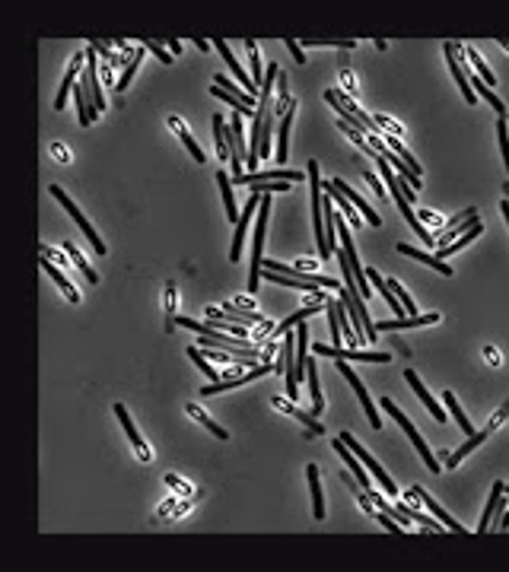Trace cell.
<instances>
[{"label":"cell","mask_w":509,"mask_h":572,"mask_svg":"<svg viewBox=\"0 0 509 572\" xmlns=\"http://www.w3.org/2000/svg\"><path fill=\"white\" fill-rule=\"evenodd\" d=\"M179 328L185 331H194L201 337V347H214V350H226L233 353L236 359H262V347L258 344H248L242 337H223L220 331L207 328L204 321H191V318H179Z\"/></svg>","instance_id":"obj_1"},{"label":"cell","mask_w":509,"mask_h":572,"mask_svg":"<svg viewBox=\"0 0 509 572\" xmlns=\"http://www.w3.org/2000/svg\"><path fill=\"white\" fill-rule=\"evenodd\" d=\"M309 172V191H312V232H315V242H318V255L322 258H331V249H328V235H325V181L318 179V162H309L306 166Z\"/></svg>","instance_id":"obj_2"},{"label":"cell","mask_w":509,"mask_h":572,"mask_svg":"<svg viewBox=\"0 0 509 572\" xmlns=\"http://www.w3.org/2000/svg\"><path fill=\"white\" fill-rule=\"evenodd\" d=\"M271 194H262V207H258V226H254V249H252V270H248V293L258 290L262 283V267H264V229H268V216H271Z\"/></svg>","instance_id":"obj_3"},{"label":"cell","mask_w":509,"mask_h":572,"mask_svg":"<svg viewBox=\"0 0 509 572\" xmlns=\"http://www.w3.org/2000/svg\"><path fill=\"white\" fill-rule=\"evenodd\" d=\"M382 407H386L388 414L395 417V423H398V426H401V429H405V433H407V439L414 442V448H417V455L423 458V464H427V468L433 470V474H440V468H442V464H436V458H433V452H430L427 439H423V435H420L417 429H414V423L407 420V414H405V410H398V407H395V404H392V400H388V398H382Z\"/></svg>","instance_id":"obj_4"},{"label":"cell","mask_w":509,"mask_h":572,"mask_svg":"<svg viewBox=\"0 0 509 572\" xmlns=\"http://www.w3.org/2000/svg\"><path fill=\"white\" fill-rule=\"evenodd\" d=\"M51 197H55L57 204H61V207H64V210H67V214H70V220H74L76 226L83 229V235H86V239H90V245H93V249H96L99 255H105V242H102V239H99V235H96V229L90 226V220H86V216H83L80 210H76V204H74V200L67 197V191H64L61 185H51Z\"/></svg>","instance_id":"obj_5"},{"label":"cell","mask_w":509,"mask_h":572,"mask_svg":"<svg viewBox=\"0 0 509 572\" xmlns=\"http://www.w3.org/2000/svg\"><path fill=\"white\" fill-rule=\"evenodd\" d=\"M248 159V150H245V127H242V111H233L229 118V162H233V179H239L242 166H245Z\"/></svg>","instance_id":"obj_6"},{"label":"cell","mask_w":509,"mask_h":572,"mask_svg":"<svg viewBox=\"0 0 509 572\" xmlns=\"http://www.w3.org/2000/svg\"><path fill=\"white\" fill-rule=\"evenodd\" d=\"M341 439H344V442H347V448H351L353 455H357V458H360V461H363V464H366V470H369V474H372V477H376V480H379V483H382V489H386L388 496H398V487H395V480H392V477H388V474H386V468H382V464H376V458H372V455H369V452H366V448H363V445H360V442H357V439H353V435H351V433H341Z\"/></svg>","instance_id":"obj_7"},{"label":"cell","mask_w":509,"mask_h":572,"mask_svg":"<svg viewBox=\"0 0 509 572\" xmlns=\"http://www.w3.org/2000/svg\"><path fill=\"white\" fill-rule=\"evenodd\" d=\"M318 356H331V359H344V363H388L386 353L376 350H353V347H334V344H315Z\"/></svg>","instance_id":"obj_8"},{"label":"cell","mask_w":509,"mask_h":572,"mask_svg":"<svg viewBox=\"0 0 509 572\" xmlns=\"http://www.w3.org/2000/svg\"><path fill=\"white\" fill-rule=\"evenodd\" d=\"M83 90H86V99H90L93 111L96 118L102 115L105 109V96H102V86H99V67H96V51L86 45V70H83Z\"/></svg>","instance_id":"obj_9"},{"label":"cell","mask_w":509,"mask_h":572,"mask_svg":"<svg viewBox=\"0 0 509 572\" xmlns=\"http://www.w3.org/2000/svg\"><path fill=\"white\" fill-rule=\"evenodd\" d=\"M337 372L344 375V379L351 382V388L357 391V398H360V404H363V414H366V420H369V426H372V429H382V417H379L376 404L369 400V394H366V385L357 379V372H353V369L344 363V359H337Z\"/></svg>","instance_id":"obj_10"},{"label":"cell","mask_w":509,"mask_h":572,"mask_svg":"<svg viewBox=\"0 0 509 572\" xmlns=\"http://www.w3.org/2000/svg\"><path fill=\"white\" fill-rule=\"evenodd\" d=\"M274 372V363H258L254 369H248V372H239L233 375V379H220V382H210L207 388H201L204 394H217V391H229V388H239V385H248V382L254 379H262V375Z\"/></svg>","instance_id":"obj_11"},{"label":"cell","mask_w":509,"mask_h":572,"mask_svg":"<svg viewBox=\"0 0 509 572\" xmlns=\"http://www.w3.org/2000/svg\"><path fill=\"white\" fill-rule=\"evenodd\" d=\"M258 207H262V194L252 191V197H248V204H245V210H242L239 223H236V235H233V249H229V261H239L242 242H245V235H248V223H252V216H254V210H258Z\"/></svg>","instance_id":"obj_12"},{"label":"cell","mask_w":509,"mask_h":572,"mask_svg":"<svg viewBox=\"0 0 509 572\" xmlns=\"http://www.w3.org/2000/svg\"><path fill=\"white\" fill-rule=\"evenodd\" d=\"M207 318H226V321L245 324V328H252V324L264 328V324H268V318H264V315H258V312H248V309H242V305H236V302H226L223 309H207Z\"/></svg>","instance_id":"obj_13"},{"label":"cell","mask_w":509,"mask_h":572,"mask_svg":"<svg viewBox=\"0 0 509 572\" xmlns=\"http://www.w3.org/2000/svg\"><path fill=\"white\" fill-rule=\"evenodd\" d=\"M306 172H299V169H271V172H252V175H239V179H233V185H258V181H290V185H296V181H303Z\"/></svg>","instance_id":"obj_14"},{"label":"cell","mask_w":509,"mask_h":572,"mask_svg":"<svg viewBox=\"0 0 509 572\" xmlns=\"http://www.w3.org/2000/svg\"><path fill=\"white\" fill-rule=\"evenodd\" d=\"M274 407L280 410V414H290L296 423H303L306 433H312V435H325V426L315 420V414H306V410H299V407H296L290 398H274Z\"/></svg>","instance_id":"obj_15"},{"label":"cell","mask_w":509,"mask_h":572,"mask_svg":"<svg viewBox=\"0 0 509 572\" xmlns=\"http://www.w3.org/2000/svg\"><path fill=\"white\" fill-rule=\"evenodd\" d=\"M459 45L455 42H446V64H449V70H452V76H455V83H459V90H461V96H465V102H477V96H475V90L468 86V76H465V70H461V61L459 57Z\"/></svg>","instance_id":"obj_16"},{"label":"cell","mask_w":509,"mask_h":572,"mask_svg":"<svg viewBox=\"0 0 509 572\" xmlns=\"http://www.w3.org/2000/svg\"><path fill=\"white\" fill-rule=\"evenodd\" d=\"M440 312H427V315H407V318H392V321H379L376 331H405V328H423V324H436Z\"/></svg>","instance_id":"obj_17"},{"label":"cell","mask_w":509,"mask_h":572,"mask_svg":"<svg viewBox=\"0 0 509 572\" xmlns=\"http://www.w3.org/2000/svg\"><path fill=\"white\" fill-rule=\"evenodd\" d=\"M405 382L414 388V394H417V398L423 400V407H427L430 414H433V420H436V423H442V420H446V414H442V407L436 404V398H433V394H430V388L417 379V372H414V369H407V372H405Z\"/></svg>","instance_id":"obj_18"},{"label":"cell","mask_w":509,"mask_h":572,"mask_svg":"<svg viewBox=\"0 0 509 572\" xmlns=\"http://www.w3.org/2000/svg\"><path fill=\"white\" fill-rule=\"evenodd\" d=\"M331 445H334V452H337V455L344 458V464H347V468H351V470H353V474H357V483H360V489H369V487H372V480H369V470H366V468H363V464H357V461H360V458H357V455H353L351 448H347V442H344V439H341V435H337V439H334V442H331Z\"/></svg>","instance_id":"obj_19"},{"label":"cell","mask_w":509,"mask_h":572,"mask_svg":"<svg viewBox=\"0 0 509 572\" xmlns=\"http://www.w3.org/2000/svg\"><path fill=\"white\" fill-rule=\"evenodd\" d=\"M331 185H334V188H337V191L344 194V197H347V200H351L353 207H357V210H360V214H363V220H366V223H369V226H382V216H379V214H376V210H372V207H369V204H366V200H363V197H360V194H357V191H353V188H351V185H347V181L334 179V181H331Z\"/></svg>","instance_id":"obj_20"},{"label":"cell","mask_w":509,"mask_h":572,"mask_svg":"<svg viewBox=\"0 0 509 572\" xmlns=\"http://www.w3.org/2000/svg\"><path fill=\"white\" fill-rule=\"evenodd\" d=\"M214 48L220 51V57L229 64V70H233V76H236V83H242V90L248 92V96H258V90H254V83H252V76H245V70L239 67V61L233 57V51H229V45L223 42V39H214Z\"/></svg>","instance_id":"obj_21"},{"label":"cell","mask_w":509,"mask_h":572,"mask_svg":"<svg viewBox=\"0 0 509 572\" xmlns=\"http://www.w3.org/2000/svg\"><path fill=\"white\" fill-rule=\"evenodd\" d=\"M115 417L121 420V426H124V433H128V439H131V445H134V452H137L144 461H150V448H147V442L140 439V433H137V426H134V420L128 417V407L124 404H115Z\"/></svg>","instance_id":"obj_22"},{"label":"cell","mask_w":509,"mask_h":572,"mask_svg":"<svg viewBox=\"0 0 509 572\" xmlns=\"http://www.w3.org/2000/svg\"><path fill=\"white\" fill-rule=\"evenodd\" d=\"M414 496H417V499H420V503L427 505V509H430V512H433V515H436V518H440V522H442V524H446V528H449V531H455V534H468V531L461 528V524H459V522H455V518H452V515H449V512H446V509H442V505H440V503H436V499H433V496H430V493H427V489H423V487H414Z\"/></svg>","instance_id":"obj_23"},{"label":"cell","mask_w":509,"mask_h":572,"mask_svg":"<svg viewBox=\"0 0 509 572\" xmlns=\"http://www.w3.org/2000/svg\"><path fill=\"white\" fill-rule=\"evenodd\" d=\"M86 64V51H76L74 55V61H70V67H67V74H64V83H61V90H57V99H55V109H64L67 105V96L74 92V80H76V70Z\"/></svg>","instance_id":"obj_24"},{"label":"cell","mask_w":509,"mask_h":572,"mask_svg":"<svg viewBox=\"0 0 509 572\" xmlns=\"http://www.w3.org/2000/svg\"><path fill=\"white\" fill-rule=\"evenodd\" d=\"M487 435H490L487 429H481V433H471L468 439H465V442H461L459 448H455V452H449L446 464H449V468H459V464L465 461V458H468V455H471V452H475L477 445H484V439H487Z\"/></svg>","instance_id":"obj_25"},{"label":"cell","mask_w":509,"mask_h":572,"mask_svg":"<svg viewBox=\"0 0 509 572\" xmlns=\"http://www.w3.org/2000/svg\"><path fill=\"white\" fill-rule=\"evenodd\" d=\"M322 309H325V302L303 305V309H299V312H293V315H290V318H283V321L277 324V328H274V337H283V334H290V331H293V328H296V324H303L306 318H312V315H315V312H322Z\"/></svg>","instance_id":"obj_26"},{"label":"cell","mask_w":509,"mask_h":572,"mask_svg":"<svg viewBox=\"0 0 509 572\" xmlns=\"http://www.w3.org/2000/svg\"><path fill=\"white\" fill-rule=\"evenodd\" d=\"M503 493H506V487H503V483L496 480L494 487H490V499H487V505H484V515H481V524H477V534L490 531V522H494V515H496V505H500Z\"/></svg>","instance_id":"obj_27"},{"label":"cell","mask_w":509,"mask_h":572,"mask_svg":"<svg viewBox=\"0 0 509 572\" xmlns=\"http://www.w3.org/2000/svg\"><path fill=\"white\" fill-rule=\"evenodd\" d=\"M217 185H220V191H223V204H226V216H229V223H239V207H236V194H233V179H229L226 172H217Z\"/></svg>","instance_id":"obj_28"},{"label":"cell","mask_w":509,"mask_h":572,"mask_svg":"<svg viewBox=\"0 0 509 572\" xmlns=\"http://www.w3.org/2000/svg\"><path fill=\"white\" fill-rule=\"evenodd\" d=\"M39 264H41V270H45V274H48L51 280H55L57 286H61V293L70 299V302H80V293H76L74 286H70V280H67V277H64L61 270H57L55 264H51V258H45V255H41V261H39Z\"/></svg>","instance_id":"obj_29"},{"label":"cell","mask_w":509,"mask_h":572,"mask_svg":"<svg viewBox=\"0 0 509 572\" xmlns=\"http://www.w3.org/2000/svg\"><path fill=\"white\" fill-rule=\"evenodd\" d=\"M306 477H309V489H312V515L325 518V493H322V480H318V468L309 464L306 468Z\"/></svg>","instance_id":"obj_30"},{"label":"cell","mask_w":509,"mask_h":572,"mask_svg":"<svg viewBox=\"0 0 509 572\" xmlns=\"http://www.w3.org/2000/svg\"><path fill=\"white\" fill-rule=\"evenodd\" d=\"M214 86H220L223 92H229V96H233L239 105H245V109H254V96H248V92L242 90V86L236 83V80H229V76L217 74V76H214Z\"/></svg>","instance_id":"obj_31"},{"label":"cell","mask_w":509,"mask_h":572,"mask_svg":"<svg viewBox=\"0 0 509 572\" xmlns=\"http://www.w3.org/2000/svg\"><path fill=\"white\" fill-rule=\"evenodd\" d=\"M293 118H296V102L283 111L280 118V134H277V162H287V140H290V127H293Z\"/></svg>","instance_id":"obj_32"},{"label":"cell","mask_w":509,"mask_h":572,"mask_svg":"<svg viewBox=\"0 0 509 572\" xmlns=\"http://www.w3.org/2000/svg\"><path fill=\"white\" fill-rule=\"evenodd\" d=\"M398 251L401 255H407V258H414V261H420V264H427V267H436L440 274H446V277H452V267H449L446 261H440V258H433V255H423L420 249H411L407 242H401L398 245Z\"/></svg>","instance_id":"obj_33"},{"label":"cell","mask_w":509,"mask_h":572,"mask_svg":"<svg viewBox=\"0 0 509 572\" xmlns=\"http://www.w3.org/2000/svg\"><path fill=\"white\" fill-rule=\"evenodd\" d=\"M325 194H328V197H331V200H334V207H337V210H344V216H347V223H351V226H360V216H357V207H353L351 200H347V197H344V194L337 191V188H334V185H331V181H325Z\"/></svg>","instance_id":"obj_34"},{"label":"cell","mask_w":509,"mask_h":572,"mask_svg":"<svg viewBox=\"0 0 509 572\" xmlns=\"http://www.w3.org/2000/svg\"><path fill=\"white\" fill-rule=\"evenodd\" d=\"M306 379H309V394H312V414H322L325 398H322V385H318V372L312 359H306Z\"/></svg>","instance_id":"obj_35"},{"label":"cell","mask_w":509,"mask_h":572,"mask_svg":"<svg viewBox=\"0 0 509 572\" xmlns=\"http://www.w3.org/2000/svg\"><path fill=\"white\" fill-rule=\"evenodd\" d=\"M169 125H172V127H175V131H179L182 144H185V146H188V153H191V159H194V162H201V166H204V162H207L204 150H201V146H198V140H194V137H191V134H188V131H185V125H182L179 118H169Z\"/></svg>","instance_id":"obj_36"},{"label":"cell","mask_w":509,"mask_h":572,"mask_svg":"<svg viewBox=\"0 0 509 572\" xmlns=\"http://www.w3.org/2000/svg\"><path fill=\"white\" fill-rule=\"evenodd\" d=\"M481 229H484V226H481V223H477V226H471L468 232L461 235V239H455V242H449V245H442V249H440V261H442V258H452V255H459V251L465 249V245H471V242H475L477 235H481Z\"/></svg>","instance_id":"obj_37"},{"label":"cell","mask_w":509,"mask_h":572,"mask_svg":"<svg viewBox=\"0 0 509 572\" xmlns=\"http://www.w3.org/2000/svg\"><path fill=\"white\" fill-rule=\"evenodd\" d=\"M245 51H248V67H252V83H254V90L262 92V86H264V74H262V51H258V45H254V42H245Z\"/></svg>","instance_id":"obj_38"},{"label":"cell","mask_w":509,"mask_h":572,"mask_svg":"<svg viewBox=\"0 0 509 572\" xmlns=\"http://www.w3.org/2000/svg\"><path fill=\"white\" fill-rule=\"evenodd\" d=\"M76 118H80V125L86 127V125H93L96 121V111H93V105H90V99H86V90H83V83H76Z\"/></svg>","instance_id":"obj_39"},{"label":"cell","mask_w":509,"mask_h":572,"mask_svg":"<svg viewBox=\"0 0 509 572\" xmlns=\"http://www.w3.org/2000/svg\"><path fill=\"white\" fill-rule=\"evenodd\" d=\"M64 255H67L70 261H74L76 267L83 270V274H86V280H90V283H99V274L90 267V261H86V258H83L80 251H76V245H74V242H64Z\"/></svg>","instance_id":"obj_40"},{"label":"cell","mask_w":509,"mask_h":572,"mask_svg":"<svg viewBox=\"0 0 509 572\" xmlns=\"http://www.w3.org/2000/svg\"><path fill=\"white\" fill-rule=\"evenodd\" d=\"M188 414H191L194 420H198L204 429H210V433H214L217 439H229V433H226V429H223L220 423H214V420H210V417H207V410H201L198 404H188Z\"/></svg>","instance_id":"obj_41"},{"label":"cell","mask_w":509,"mask_h":572,"mask_svg":"<svg viewBox=\"0 0 509 572\" xmlns=\"http://www.w3.org/2000/svg\"><path fill=\"white\" fill-rule=\"evenodd\" d=\"M442 400H446L449 414L455 417V423H459V429H461V433H465V435H471V433H475V426H471V420H468V417H465V414H461V407H459V400H455V394H452V391H446V394H442Z\"/></svg>","instance_id":"obj_42"},{"label":"cell","mask_w":509,"mask_h":572,"mask_svg":"<svg viewBox=\"0 0 509 572\" xmlns=\"http://www.w3.org/2000/svg\"><path fill=\"white\" fill-rule=\"evenodd\" d=\"M188 356H191V363L198 365L201 372L207 375V382H220V379H223V372H217L214 365L207 363V356H204V353H201V347H188Z\"/></svg>","instance_id":"obj_43"},{"label":"cell","mask_w":509,"mask_h":572,"mask_svg":"<svg viewBox=\"0 0 509 572\" xmlns=\"http://www.w3.org/2000/svg\"><path fill=\"white\" fill-rule=\"evenodd\" d=\"M226 118L223 115H214V137H217V156L220 159H229V140H226Z\"/></svg>","instance_id":"obj_44"},{"label":"cell","mask_w":509,"mask_h":572,"mask_svg":"<svg viewBox=\"0 0 509 572\" xmlns=\"http://www.w3.org/2000/svg\"><path fill=\"white\" fill-rule=\"evenodd\" d=\"M386 146H388V150H392V153H395V156H398V159H405V162H407V169H411L414 175H420V162H417V159L411 156V153H407V146L401 144L398 137H386Z\"/></svg>","instance_id":"obj_45"},{"label":"cell","mask_w":509,"mask_h":572,"mask_svg":"<svg viewBox=\"0 0 509 572\" xmlns=\"http://www.w3.org/2000/svg\"><path fill=\"white\" fill-rule=\"evenodd\" d=\"M140 61H144V51L137 48V51H134V55H131V64H128V67H124V74L118 76V83H115V92H124V90H128V83H131V80H134V74H137Z\"/></svg>","instance_id":"obj_46"},{"label":"cell","mask_w":509,"mask_h":572,"mask_svg":"<svg viewBox=\"0 0 509 572\" xmlns=\"http://www.w3.org/2000/svg\"><path fill=\"white\" fill-rule=\"evenodd\" d=\"M461 51H465V55H468V61H471V67H475V74L477 76H481V80H484V83H496V76L494 74H490V67H487V64H484V57L481 55H477V51L475 48H461Z\"/></svg>","instance_id":"obj_47"},{"label":"cell","mask_w":509,"mask_h":572,"mask_svg":"<svg viewBox=\"0 0 509 572\" xmlns=\"http://www.w3.org/2000/svg\"><path fill=\"white\" fill-rule=\"evenodd\" d=\"M175 283H165V331H175Z\"/></svg>","instance_id":"obj_48"},{"label":"cell","mask_w":509,"mask_h":572,"mask_svg":"<svg viewBox=\"0 0 509 572\" xmlns=\"http://www.w3.org/2000/svg\"><path fill=\"white\" fill-rule=\"evenodd\" d=\"M496 140H500L503 166H506V172H509V125H506V118H500V121H496Z\"/></svg>","instance_id":"obj_49"},{"label":"cell","mask_w":509,"mask_h":572,"mask_svg":"<svg viewBox=\"0 0 509 572\" xmlns=\"http://www.w3.org/2000/svg\"><path fill=\"white\" fill-rule=\"evenodd\" d=\"M372 121H376V127H379V131L386 127V131H388V137H398V140H401V134H405V131H401V125H395L392 118H386V115H382V111H376V115H372Z\"/></svg>","instance_id":"obj_50"},{"label":"cell","mask_w":509,"mask_h":572,"mask_svg":"<svg viewBox=\"0 0 509 572\" xmlns=\"http://www.w3.org/2000/svg\"><path fill=\"white\" fill-rule=\"evenodd\" d=\"M372 518H376V522L382 524V528H386V531H392V534H401V531H405V528H401V522H398V518H392V515H388V512H382V509H376V515H372Z\"/></svg>","instance_id":"obj_51"},{"label":"cell","mask_w":509,"mask_h":572,"mask_svg":"<svg viewBox=\"0 0 509 572\" xmlns=\"http://www.w3.org/2000/svg\"><path fill=\"white\" fill-rule=\"evenodd\" d=\"M90 48L96 51V55L109 57V64H111V67H118V64L124 61V57H121V55H115V51H111V48H109V45H105V42H90Z\"/></svg>","instance_id":"obj_52"},{"label":"cell","mask_w":509,"mask_h":572,"mask_svg":"<svg viewBox=\"0 0 509 572\" xmlns=\"http://www.w3.org/2000/svg\"><path fill=\"white\" fill-rule=\"evenodd\" d=\"M147 48H150V51H153V57H159V61H163V64H172V61H175V57H172V51H169V48H163V45H156V42H147Z\"/></svg>","instance_id":"obj_53"},{"label":"cell","mask_w":509,"mask_h":572,"mask_svg":"<svg viewBox=\"0 0 509 572\" xmlns=\"http://www.w3.org/2000/svg\"><path fill=\"white\" fill-rule=\"evenodd\" d=\"M506 417H509V400H506V404H503V407H500V410H496V414H494V420H490V423H487V433H494V429H496V426H500V423H503V420H506Z\"/></svg>","instance_id":"obj_54"},{"label":"cell","mask_w":509,"mask_h":572,"mask_svg":"<svg viewBox=\"0 0 509 572\" xmlns=\"http://www.w3.org/2000/svg\"><path fill=\"white\" fill-rule=\"evenodd\" d=\"M287 48H290V55H293V61H296V64H306V51L299 48V42H293V39H287Z\"/></svg>","instance_id":"obj_55"},{"label":"cell","mask_w":509,"mask_h":572,"mask_svg":"<svg viewBox=\"0 0 509 572\" xmlns=\"http://www.w3.org/2000/svg\"><path fill=\"white\" fill-rule=\"evenodd\" d=\"M366 181H369V185L376 188V194H379V197H386V188H382V185H379V181H376V175H366Z\"/></svg>","instance_id":"obj_56"},{"label":"cell","mask_w":509,"mask_h":572,"mask_svg":"<svg viewBox=\"0 0 509 572\" xmlns=\"http://www.w3.org/2000/svg\"><path fill=\"white\" fill-rule=\"evenodd\" d=\"M500 210H503V220H506V226H509V200H503Z\"/></svg>","instance_id":"obj_57"},{"label":"cell","mask_w":509,"mask_h":572,"mask_svg":"<svg viewBox=\"0 0 509 572\" xmlns=\"http://www.w3.org/2000/svg\"><path fill=\"white\" fill-rule=\"evenodd\" d=\"M169 51H172V57L182 55V42H172V45H169Z\"/></svg>","instance_id":"obj_58"},{"label":"cell","mask_w":509,"mask_h":572,"mask_svg":"<svg viewBox=\"0 0 509 572\" xmlns=\"http://www.w3.org/2000/svg\"><path fill=\"white\" fill-rule=\"evenodd\" d=\"M506 493H509V487H506Z\"/></svg>","instance_id":"obj_59"}]
</instances>
